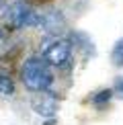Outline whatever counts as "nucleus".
I'll return each mask as SVG.
<instances>
[{"label": "nucleus", "instance_id": "f257e3e1", "mask_svg": "<svg viewBox=\"0 0 123 125\" xmlns=\"http://www.w3.org/2000/svg\"><path fill=\"white\" fill-rule=\"evenodd\" d=\"M49 62L45 58H39V55H33L20 68V80L23 84L29 88V90L35 92H45L53 82V76H51L49 70Z\"/></svg>", "mask_w": 123, "mask_h": 125}, {"label": "nucleus", "instance_id": "f03ea898", "mask_svg": "<svg viewBox=\"0 0 123 125\" xmlns=\"http://www.w3.org/2000/svg\"><path fill=\"white\" fill-rule=\"evenodd\" d=\"M43 58L49 62L51 66L64 68L72 58V45L66 39H55L51 45H47V49L43 51Z\"/></svg>", "mask_w": 123, "mask_h": 125}, {"label": "nucleus", "instance_id": "7ed1b4c3", "mask_svg": "<svg viewBox=\"0 0 123 125\" xmlns=\"http://www.w3.org/2000/svg\"><path fill=\"white\" fill-rule=\"evenodd\" d=\"M10 21L14 27H29V25L37 23V14L33 12V8L25 2H17L10 10Z\"/></svg>", "mask_w": 123, "mask_h": 125}, {"label": "nucleus", "instance_id": "20e7f679", "mask_svg": "<svg viewBox=\"0 0 123 125\" xmlns=\"http://www.w3.org/2000/svg\"><path fill=\"white\" fill-rule=\"evenodd\" d=\"M33 109H35V113H39L41 117H51L55 113V109H58V103H55L53 96L43 94L41 98H35L33 101Z\"/></svg>", "mask_w": 123, "mask_h": 125}, {"label": "nucleus", "instance_id": "39448f33", "mask_svg": "<svg viewBox=\"0 0 123 125\" xmlns=\"http://www.w3.org/2000/svg\"><path fill=\"white\" fill-rule=\"evenodd\" d=\"M111 60L115 66H123V39H119L113 47V53H111Z\"/></svg>", "mask_w": 123, "mask_h": 125}, {"label": "nucleus", "instance_id": "423d86ee", "mask_svg": "<svg viewBox=\"0 0 123 125\" xmlns=\"http://www.w3.org/2000/svg\"><path fill=\"white\" fill-rule=\"evenodd\" d=\"M0 92H2V94H12L14 92L12 80H10L8 76H4V74H0Z\"/></svg>", "mask_w": 123, "mask_h": 125}, {"label": "nucleus", "instance_id": "0eeeda50", "mask_svg": "<svg viewBox=\"0 0 123 125\" xmlns=\"http://www.w3.org/2000/svg\"><path fill=\"white\" fill-rule=\"evenodd\" d=\"M111 94H113V90H101L96 96H92V103H94V105H102V103H109Z\"/></svg>", "mask_w": 123, "mask_h": 125}, {"label": "nucleus", "instance_id": "6e6552de", "mask_svg": "<svg viewBox=\"0 0 123 125\" xmlns=\"http://www.w3.org/2000/svg\"><path fill=\"white\" fill-rule=\"evenodd\" d=\"M113 92H117L121 98H123V76H119L115 80V86H113Z\"/></svg>", "mask_w": 123, "mask_h": 125}, {"label": "nucleus", "instance_id": "1a4fd4ad", "mask_svg": "<svg viewBox=\"0 0 123 125\" xmlns=\"http://www.w3.org/2000/svg\"><path fill=\"white\" fill-rule=\"evenodd\" d=\"M0 39H2V31H0Z\"/></svg>", "mask_w": 123, "mask_h": 125}]
</instances>
